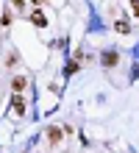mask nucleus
<instances>
[{
	"mask_svg": "<svg viewBox=\"0 0 139 153\" xmlns=\"http://www.w3.org/2000/svg\"><path fill=\"white\" fill-rule=\"evenodd\" d=\"M11 111H14L17 117H22V114H25V100H22L20 95H14V97H11Z\"/></svg>",
	"mask_w": 139,
	"mask_h": 153,
	"instance_id": "1",
	"label": "nucleus"
},
{
	"mask_svg": "<svg viewBox=\"0 0 139 153\" xmlns=\"http://www.w3.org/2000/svg\"><path fill=\"white\" fill-rule=\"evenodd\" d=\"M31 22L36 25V28H45V25H48V20H45V14L39 11V8H33V11H31Z\"/></svg>",
	"mask_w": 139,
	"mask_h": 153,
	"instance_id": "2",
	"label": "nucleus"
},
{
	"mask_svg": "<svg viewBox=\"0 0 139 153\" xmlns=\"http://www.w3.org/2000/svg\"><path fill=\"white\" fill-rule=\"evenodd\" d=\"M25 84H28V81H25L22 75H17V78H11V89H14V95H20L22 89H25Z\"/></svg>",
	"mask_w": 139,
	"mask_h": 153,
	"instance_id": "3",
	"label": "nucleus"
},
{
	"mask_svg": "<svg viewBox=\"0 0 139 153\" xmlns=\"http://www.w3.org/2000/svg\"><path fill=\"white\" fill-rule=\"evenodd\" d=\"M61 128H48V142H50V145H56V142H61Z\"/></svg>",
	"mask_w": 139,
	"mask_h": 153,
	"instance_id": "4",
	"label": "nucleus"
},
{
	"mask_svg": "<svg viewBox=\"0 0 139 153\" xmlns=\"http://www.w3.org/2000/svg\"><path fill=\"white\" fill-rule=\"evenodd\" d=\"M114 31H117V33H128V31H131V25H128L125 20H117V22H114Z\"/></svg>",
	"mask_w": 139,
	"mask_h": 153,
	"instance_id": "5",
	"label": "nucleus"
},
{
	"mask_svg": "<svg viewBox=\"0 0 139 153\" xmlns=\"http://www.w3.org/2000/svg\"><path fill=\"white\" fill-rule=\"evenodd\" d=\"M103 61H106V64H109V67H114V64H117V53H109V56H106Z\"/></svg>",
	"mask_w": 139,
	"mask_h": 153,
	"instance_id": "6",
	"label": "nucleus"
},
{
	"mask_svg": "<svg viewBox=\"0 0 139 153\" xmlns=\"http://www.w3.org/2000/svg\"><path fill=\"white\" fill-rule=\"evenodd\" d=\"M131 11H134V14L139 17V0H131Z\"/></svg>",
	"mask_w": 139,
	"mask_h": 153,
	"instance_id": "7",
	"label": "nucleus"
},
{
	"mask_svg": "<svg viewBox=\"0 0 139 153\" xmlns=\"http://www.w3.org/2000/svg\"><path fill=\"white\" fill-rule=\"evenodd\" d=\"M31 3H33V6H42V3H45V0H31Z\"/></svg>",
	"mask_w": 139,
	"mask_h": 153,
	"instance_id": "8",
	"label": "nucleus"
},
{
	"mask_svg": "<svg viewBox=\"0 0 139 153\" xmlns=\"http://www.w3.org/2000/svg\"><path fill=\"white\" fill-rule=\"evenodd\" d=\"M11 3H14V6H17V8H20V6H22V0H11Z\"/></svg>",
	"mask_w": 139,
	"mask_h": 153,
	"instance_id": "9",
	"label": "nucleus"
}]
</instances>
